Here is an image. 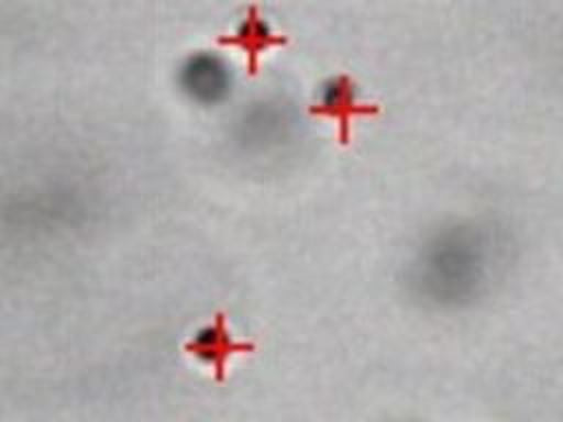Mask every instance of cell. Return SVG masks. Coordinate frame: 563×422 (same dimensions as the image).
Returning a JSON list of instances; mask_svg holds the SVG:
<instances>
[{
  "label": "cell",
  "instance_id": "cell-3",
  "mask_svg": "<svg viewBox=\"0 0 563 422\" xmlns=\"http://www.w3.org/2000/svg\"><path fill=\"white\" fill-rule=\"evenodd\" d=\"M185 352H189L198 360L207 363L213 371V378L218 382H222L227 376V360L240 352H255V343L253 341H235L229 334L224 312H218L209 325L198 330L185 343Z\"/></svg>",
  "mask_w": 563,
  "mask_h": 422
},
{
  "label": "cell",
  "instance_id": "cell-1",
  "mask_svg": "<svg viewBox=\"0 0 563 422\" xmlns=\"http://www.w3.org/2000/svg\"><path fill=\"white\" fill-rule=\"evenodd\" d=\"M512 257V233L497 218L446 215L413 237L400 266V284L420 310L455 314L490 299L506 281Z\"/></svg>",
  "mask_w": 563,
  "mask_h": 422
},
{
  "label": "cell",
  "instance_id": "cell-2",
  "mask_svg": "<svg viewBox=\"0 0 563 422\" xmlns=\"http://www.w3.org/2000/svg\"><path fill=\"white\" fill-rule=\"evenodd\" d=\"M176 84L180 92L205 108L227 101L233 90V70L224 57L213 51H196L187 55L178 70Z\"/></svg>",
  "mask_w": 563,
  "mask_h": 422
},
{
  "label": "cell",
  "instance_id": "cell-5",
  "mask_svg": "<svg viewBox=\"0 0 563 422\" xmlns=\"http://www.w3.org/2000/svg\"><path fill=\"white\" fill-rule=\"evenodd\" d=\"M365 112V106L356 97V86L347 75L328 77L317 92L314 103L310 106V114L332 119L339 125L341 138L347 136V127L352 116Z\"/></svg>",
  "mask_w": 563,
  "mask_h": 422
},
{
  "label": "cell",
  "instance_id": "cell-4",
  "mask_svg": "<svg viewBox=\"0 0 563 422\" xmlns=\"http://www.w3.org/2000/svg\"><path fill=\"white\" fill-rule=\"evenodd\" d=\"M218 44L242 51L246 57L249 75H255L260 68V57L266 51L286 44V37L273 29V24L262 15L257 4H251V7H246V11L240 18V22L235 24V29L231 33H224L218 37Z\"/></svg>",
  "mask_w": 563,
  "mask_h": 422
}]
</instances>
